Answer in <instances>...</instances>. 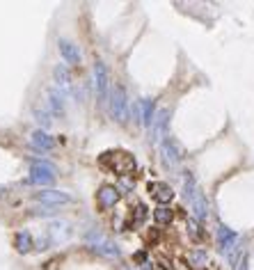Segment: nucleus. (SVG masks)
<instances>
[{
    "label": "nucleus",
    "mask_w": 254,
    "mask_h": 270,
    "mask_svg": "<svg viewBox=\"0 0 254 270\" xmlns=\"http://www.w3.org/2000/svg\"><path fill=\"white\" fill-rule=\"evenodd\" d=\"M48 96H51L48 101H51L53 110H55V112H60V115H62V110H65V106H62V94H57L55 90H51V92H48Z\"/></svg>",
    "instance_id": "20"
},
{
    "label": "nucleus",
    "mask_w": 254,
    "mask_h": 270,
    "mask_svg": "<svg viewBox=\"0 0 254 270\" xmlns=\"http://www.w3.org/2000/svg\"><path fill=\"white\" fill-rule=\"evenodd\" d=\"M133 112L140 117V121H142L144 126H149L151 129V124H154V103H151V99H142V101H138L133 106Z\"/></svg>",
    "instance_id": "13"
},
{
    "label": "nucleus",
    "mask_w": 254,
    "mask_h": 270,
    "mask_svg": "<svg viewBox=\"0 0 254 270\" xmlns=\"http://www.w3.org/2000/svg\"><path fill=\"white\" fill-rule=\"evenodd\" d=\"M101 163L103 165H110L112 172H119V174H131V172H135V158L129 154V151H108V154L101 158Z\"/></svg>",
    "instance_id": "4"
},
{
    "label": "nucleus",
    "mask_w": 254,
    "mask_h": 270,
    "mask_svg": "<svg viewBox=\"0 0 254 270\" xmlns=\"http://www.w3.org/2000/svg\"><path fill=\"white\" fill-rule=\"evenodd\" d=\"M85 243L90 245L96 254H101V257H108V259H117V257H119V247H117V245L112 243V240L105 236L103 232H99V229H92V232H87L85 234Z\"/></svg>",
    "instance_id": "2"
},
{
    "label": "nucleus",
    "mask_w": 254,
    "mask_h": 270,
    "mask_svg": "<svg viewBox=\"0 0 254 270\" xmlns=\"http://www.w3.org/2000/svg\"><path fill=\"white\" fill-rule=\"evenodd\" d=\"M94 82H96V94L101 101L108 96V69L103 62H94Z\"/></svg>",
    "instance_id": "10"
},
{
    "label": "nucleus",
    "mask_w": 254,
    "mask_h": 270,
    "mask_svg": "<svg viewBox=\"0 0 254 270\" xmlns=\"http://www.w3.org/2000/svg\"><path fill=\"white\" fill-rule=\"evenodd\" d=\"M30 140H32V144L37 147V149H44V151H48V149H53V140H51V135L46 133V131H35V133L30 135Z\"/></svg>",
    "instance_id": "16"
},
{
    "label": "nucleus",
    "mask_w": 254,
    "mask_h": 270,
    "mask_svg": "<svg viewBox=\"0 0 254 270\" xmlns=\"http://www.w3.org/2000/svg\"><path fill=\"white\" fill-rule=\"evenodd\" d=\"M14 245H16V250L21 254H28L32 250V236L30 232H18L16 238H14Z\"/></svg>",
    "instance_id": "17"
},
{
    "label": "nucleus",
    "mask_w": 254,
    "mask_h": 270,
    "mask_svg": "<svg viewBox=\"0 0 254 270\" xmlns=\"http://www.w3.org/2000/svg\"><path fill=\"white\" fill-rule=\"evenodd\" d=\"M238 270H247V261H245V257L238 261Z\"/></svg>",
    "instance_id": "25"
},
{
    "label": "nucleus",
    "mask_w": 254,
    "mask_h": 270,
    "mask_svg": "<svg viewBox=\"0 0 254 270\" xmlns=\"http://www.w3.org/2000/svg\"><path fill=\"white\" fill-rule=\"evenodd\" d=\"M57 48H60L65 62H69V65H78V62H80V51H78L76 44L67 41V39H60V41H57Z\"/></svg>",
    "instance_id": "14"
},
{
    "label": "nucleus",
    "mask_w": 254,
    "mask_h": 270,
    "mask_svg": "<svg viewBox=\"0 0 254 270\" xmlns=\"http://www.w3.org/2000/svg\"><path fill=\"white\" fill-rule=\"evenodd\" d=\"M138 259H140V268H142V270H154V266H151V261H146V257H144V254H138Z\"/></svg>",
    "instance_id": "24"
},
{
    "label": "nucleus",
    "mask_w": 254,
    "mask_h": 270,
    "mask_svg": "<svg viewBox=\"0 0 254 270\" xmlns=\"http://www.w3.org/2000/svg\"><path fill=\"white\" fill-rule=\"evenodd\" d=\"M160 151H163V160L167 165H179L183 160V149L179 147V142L174 137H165L160 142Z\"/></svg>",
    "instance_id": "7"
},
{
    "label": "nucleus",
    "mask_w": 254,
    "mask_h": 270,
    "mask_svg": "<svg viewBox=\"0 0 254 270\" xmlns=\"http://www.w3.org/2000/svg\"><path fill=\"white\" fill-rule=\"evenodd\" d=\"M216 240H218V250L229 259V261H236V252H238V234L231 232L229 227L220 224L218 227V234H216Z\"/></svg>",
    "instance_id": "3"
},
{
    "label": "nucleus",
    "mask_w": 254,
    "mask_h": 270,
    "mask_svg": "<svg viewBox=\"0 0 254 270\" xmlns=\"http://www.w3.org/2000/svg\"><path fill=\"white\" fill-rule=\"evenodd\" d=\"M53 179H55V165L46 163V160H39V163L32 165L30 176H28V181L37 185H51Z\"/></svg>",
    "instance_id": "5"
},
{
    "label": "nucleus",
    "mask_w": 254,
    "mask_h": 270,
    "mask_svg": "<svg viewBox=\"0 0 254 270\" xmlns=\"http://www.w3.org/2000/svg\"><path fill=\"white\" fill-rule=\"evenodd\" d=\"M167 119H170V112L165 110H158L154 117V124H151V140L158 144V142H163V135H165V129H167Z\"/></svg>",
    "instance_id": "12"
},
{
    "label": "nucleus",
    "mask_w": 254,
    "mask_h": 270,
    "mask_svg": "<svg viewBox=\"0 0 254 270\" xmlns=\"http://www.w3.org/2000/svg\"><path fill=\"white\" fill-rule=\"evenodd\" d=\"M188 229H190V234H193L195 238H202V232H199V227H197L195 220H190V222H188Z\"/></svg>",
    "instance_id": "22"
},
{
    "label": "nucleus",
    "mask_w": 254,
    "mask_h": 270,
    "mask_svg": "<svg viewBox=\"0 0 254 270\" xmlns=\"http://www.w3.org/2000/svg\"><path fill=\"white\" fill-rule=\"evenodd\" d=\"M208 261V254L204 252V250H197V252H190V263H193V266H204V263Z\"/></svg>",
    "instance_id": "19"
},
{
    "label": "nucleus",
    "mask_w": 254,
    "mask_h": 270,
    "mask_svg": "<svg viewBox=\"0 0 254 270\" xmlns=\"http://www.w3.org/2000/svg\"><path fill=\"white\" fill-rule=\"evenodd\" d=\"M37 202L48 204V206H60V204H69L71 197L67 193H60V190H39L35 195Z\"/></svg>",
    "instance_id": "9"
},
{
    "label": "nucleus",
    "mask_w": 254,
    "mask_h": 270,
    "mask_svg": "<svg viewBox=\"0 0 254 270\" xmlns=\"http://www.w3.org/2000/svg\"><path fill=\"white\" fill-rule=\"evenodd\" d=\"M48 232H51V240L53 243H65L67 238H69V224L67 222H53L51 227H48Z\"/></svg>",
    "instance_id": "15"
},
{
    "label": "nucleus",
    "mask_w": 254,
    "mask_h": 270,
    "mask_svg": "<svg viewBox=\"0 0 254 270\" xmlns=\"http://www.w3.org/2000/svg\"><path fill=\"white\" fill-rule=\"evenodd\" d=\"M35 115H37V121H39V124L51 126V119H48V115H46V112H39V110H35Z\"/></svg>",
    "instance_id": "23"
},
{
    "label": "nucleus",
    "mask_w": 254,
    "mask_h": 270,
    "mask_svg": "<svg viewBox=\"0 0 254 270\" xmlns=\"http://www.w3.org/2000/svg\"><path fill=\"white\" fill-rule=\"evenodd\" d=\"M172 218H174V213H172V209H170L167 204H160L158 209L154 211V220L158 224H170L172 222Z\"/></svg>",
    "instance_id": "18"
},
{
    "label": "nucleus",
    "mask_w": 254,
    "mask_h": 270,
    "mask_svg": "<svg viewBox=\"0 0 254 270\" xmlns=\"http://www.w3.org/2000/svg\"><path fill=\"white\" fill-rule=\"evenodd\" d=\"M117 185H101V190L96 193V204L101 206L103 211L112 209V206L117 204V199H119V193H117Z\"/></svg>",
    "instance_id": "11"
},
{
    "label": "nucleus",
    "mask_w": 254,
    "mask_h": 270,
    "mask_svg": "<svg viewBox=\"0 0 254 270\" xmlns=\"http://www.w3.org/2000/svg\"><path fill=\"white\" fill-rule=\"evenodd\" d=\"M183 193H185V199H188L190 209H193V215L199 220V222H206V218H208L206 197L202 195L197 181H195V176L190 174V172H185L183 174Z\"/></svg>",
    "instance_id": "1"
},
{
    "label": "nucleus",
    "mask_w": 254,
    "mask_h": 270,
    "mask_svg": "<svg viewBox=\"0 0 254 270\" xmlns=\"http://www.w3.org/2000/svg\"><path fill=\"white\" fill-rule=\"evenodd\" d=\"M146 188H149V195L158 204H167V202H172L174 199V190L170 188L167 183H163V181H151Z\"/></svg>",
    "instance_id": "8"
},
{
    "label": "nucleus",
    "mask_w": 254,
    "mask_h": 270,
    "mask_svg": "<svg viewBox=\"0 0 254 270\" xmlns=\"http://www.w3.org/2000/svg\"><path fill=\"white\" fill-rule=\"evenodd\" d=\"M53 73H55V80L60 82V85H69V71H67L65 67H60V65H57V67H55V71H53Z\"/></svg>",
    "instance_id": "21"
},
{
    "label": "nucleus",
    "mask_w": 254,
    "mask_h": 270,
    "mask_svg": "<svg viewBox=\"0 0 254 270\" xmlns=\"http://www.w3.org/2000/svg\"><path fill=\"white\" fill-rule=\"evenodd\" d=\"M110 110H112V117H115L119 124H124L126 117H129V103H126V92L121 90V87H115V90H112Z\"/></svg>",
    "instance_id": "6"
}]
</instances>
